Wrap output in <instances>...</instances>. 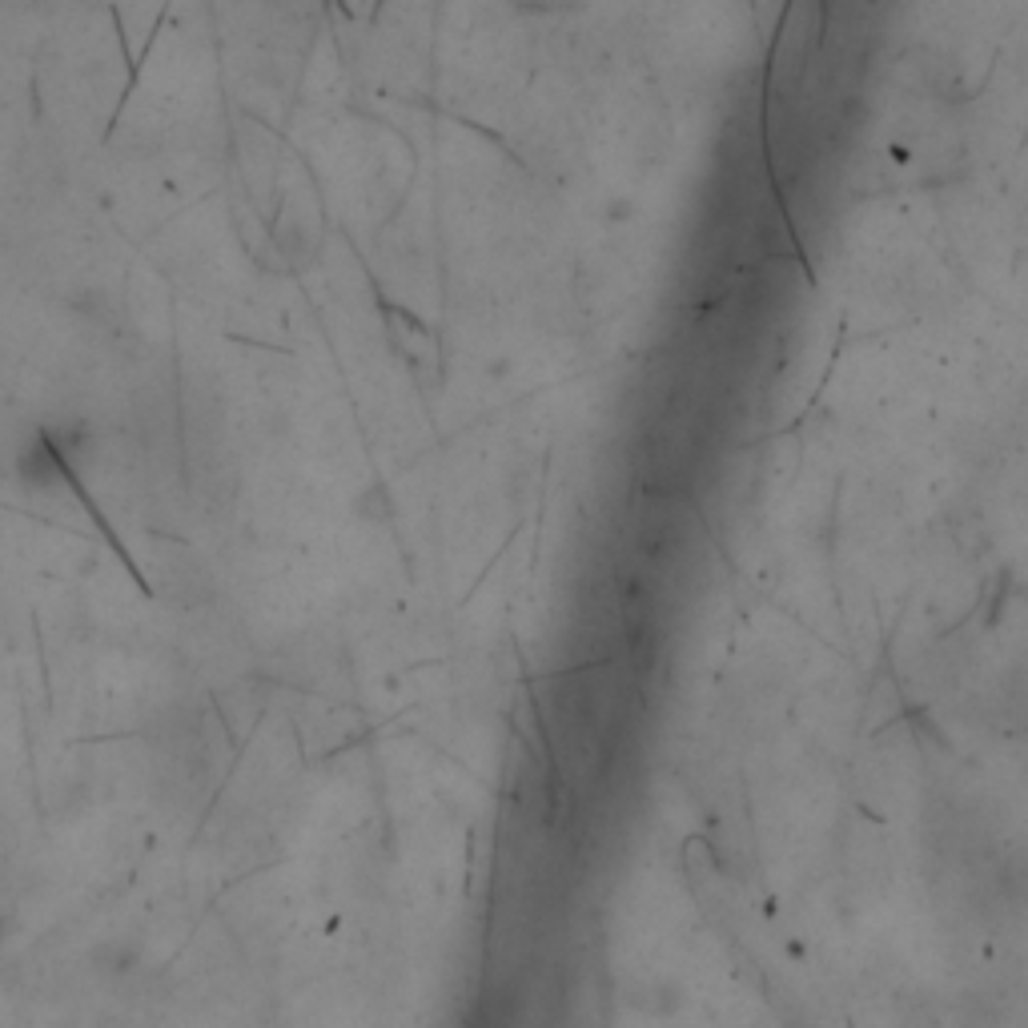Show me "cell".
I'll return each mask as SVG.
<instances>
[{
  "mask_svg": "<svg viewBox=\"0 0 1028 1028\" xmlns=\"http://www.w3.org/2000/svg\"><path fill=\"white\" fill-rule=\"evenodd\" d=\"M9 940H13V912L0 908V944H9Z\"/></svg>",
  "mask_w": 1028,
  "mask_h": 1028,
  "instance_id": "6da1fadb",
  "label": "cell"
}]
</instances>
